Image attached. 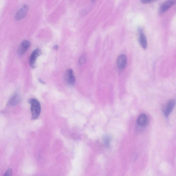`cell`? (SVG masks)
Wrapping results in <instances>:
<instances>
[{"label":"cell","mask_w":176,"mask_h":176,"mask_svg":"<svg viewBox=\"0 0 176 176\" xmlns=\"http://www.w3.org/2000/svg\"><path fill=\"white\" fill-rule=\"evenodd\" d=\"M31 105V110L32 113V118L37 119L40 115L41 107L39 102L36 99L32 98L29 100Z\"/></svg>","instance_id":"obj_1"},{"label":"cell","mask_w":176,"mask_h":176,"mask_svg":"<svg viewBox=\"0 0 176 176\" xmlns=\"http://www.w3.org/2000/svg\"><path fill=\"white\" fill-rule=\"evenodd\" d=\"M64 79L68 85L73 86L75 84V80L73 70L71 69L67 70L65 72Z\"/></svg>","instance_id":"obj_2"},{"label":"cell","mask_w":176,"mask_h":176,"mask_svg":"<svg viewBox=\"0 0 176 176\" xmlns=\"http://www.w3.org/2000/svg\"><path fill=\"white\" fill-rule=\"evenodd\" d=\"M175 104V101L174 99H172L167 102L166 105L163 109V113L165 117H168L170 115L174 108Z\"/></svg>","instance_id":"obj_3"},{"label":"cell","mask_w":176,"mask_h":176,"mask_svg":"<svg viewBox=\"0 0 176 176\" xmlns=\"http://www.w3.org/2000/svg\"><path fill=\"white\" fill-rule=\"evenodd\" d=\"M176 0H168L162 5L159 9V13L160 15L168 11L173 6L175 3Z\"/></svg>","instance_id":"obj_4"},{"label":"cell","mask_w":176,"mask_h":176,"mask_svg":"<svg viewBox=\"0 0 176 176\" xmlns=\"http://www.w3.org/2000/svg\"><path fill=\"white\" fill-rule=\"evenodd\" d=\"M41 54V51L40 49H36L33 51L29 59V64L31 67L33 68L35 67L37 60Z\"/></svg>","instance_id":"obj_5"},{"label":"cell","mask_w":176,"mask_h":176,"mask_svg":"<svg viewBox=\"0 0 176 176\" xmlns=\"http://www.w3.org/2000/svg\"><path fill=\"white\" fill-rule=\"evenodd\" d=\"M29 10V6L27 5H24L16 13L15 16V19L17 20H21L25 17Z\"/></svg>","instance_id":"obj_6"},{"label":"cell","mask_w":176,"mask_h":176,"mask_svg":"<svg viewBox=\"0 0 176 176\" xmlns=\"http://www.w3.org/2000/svg\"><path fill=\"white\" fill-rule=\"evenodd\" d=\"M139 41L141 47L144 49H146L147 47V41L143 29H138Z\"/></svg>","instance_id":"obj_7"},{"label":"cell","mask_w":176,"mask_h":176,"mask_svg":"<svg viewBox=\"0 0 176 176\" xmlns=\"http://www.w3.org/2000/svg\"><path fill=\"white\" fill-rule=\"evenodd\" d=\"M31 45V43L28 40H24L21 44L18 50V53L22 56L25 53Z\"/></svg>","instance_id":"obj_8"},{"label":"cell","mask_w":176,"mask_h":176,"mask_svg":"<svg viewBox=\"0 0 176 176\" xmlns=\"http://www.w3.org/2000/svg\"><path fill=\"white\" fill-rule=\"evenodd\" d=\"M127 63V58L125 55L123 54L120 55L117 58V67L120 69H123L125 68Z\"/></svg>","instance_id":"obj_9"},{"label":"cell","mask_w":176,"mask_h":176,"mask_svg":"<svg viewBox=\"0 0 176 176\" xmlns=\"http://www.w3.org/2000/svg\"><path fill=\"white\" fill-rule=\"evenodd\" d=\"M21 101V97L17 93H15L9 100L8 105L10 106H15L18 104Z\"/></svg>","instance_id":"obj_10"},{"label":"cell","mask_w":176,"mask_h":176,"mask_svg":"<svg viewBox=\"0 0 176 176\" xmlns=\"http://www.w3.org/2000/svg\"><path fill=\"white\" fill-rule=\"evenodd\" d=\"M148 121L147 116L145 114L142 113L139 115L137 119V123L141 126H144L147 125Z\"/></svg>","instance_id":"obj_11"},{"label":"cell","mask_w":176,"mask_h":176,"mask_svg":"<svg viewBox=\"0 0 176 176\" xmlns=\"http://www.w3.org/2000/svg\"><path fill=\"white\" fill-rule=\"evenodd\" d=\"M86 60H87V56L85 54H84L81 56L80 59H79V64L81 65L84 64Z\"/></svg>","instance_id":"obj_12"},{"label":"cell","mask_w":176,"mask_h":176,"mask_svg":"<svg viewBox=\"0 0 176 176\" xmlns=\"http://www.w3.org/2000/svg\"><path fill=\"white\" fill-rule=\"evenodd\" d=\"M110 141V138L108 136H105L103 138V143H104L106 147H108L109 146Z\"/></svg>","instance_id":"obj_13"},{"label":"cell","mask_w":176,"mask_h":176,"mask_svg":"<svg viewBox=\"0 0 176 176\" xmlns=\"http://www.w3.org/2000/svg\"><path fill=\"white\" fill-rule=\"evenodd\" d=\"M157 0H141V3H147L156 2Z\"/></svg>","instance_id":"obj_14"},{"label":"cell","mask_w":176,"mask_h":176,"mask_svg":"<svg viewBox=\"0 0 176 176\" xmlns=\"http://www.w3.org/2000/svg\"><path fill=\"white\" fill-rule=\"evenodd\" d=\"M12 170L11 169H8L7 171L5 174V176H10L12 175Z\"/></svg>","instance_id":"obj_15"},{"label":"cell","mask_w":176,"mask_h":176,"mask_svg":"<svg viewBox=\"0 0 176 176\" xmlns=\"http://www.w3.org/2000/svg\"><path fill=\"white\" fill-rule=\"evenodd\" d=\"M54 49H58V46L56 45V46H55L54 47Z\"/></svg>","instance_id":"obj_16"}]
</instances>
